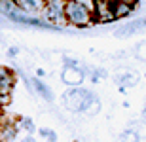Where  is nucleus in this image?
Returning <instances> with one entry per match:
<instances>
[{
    "mask_svg": "<svg viewBox=\"0 0 146 142\" xmlns=\"http://www.w3.org/2000/svg\"><path fill=\"white\" fill-rule=\"evenodd\" d=\"M95 98L97 97L86 87H70L63 95V104L70 112H87Z\"/></svg>",
    "mask_w": 146,
    "mask_h": 142,
    "instance_id": "nucleus-2",
    "label": "nucleus"
},
{
    "mask_svg": "<svg viewBox=\"0 0 146 142\" xmlns=\"http://www.w3.org/2000/svg\"><path fill=\"white\" fill-rule=\"evenodd\" d=\"M38 135H40L46 142H57V138H59L57 133H55L53 129H49V127H40V129H38Z\"/></svg>",
    "mask_w": 146,
    "mask_h": 142,
    "instance_id": "nucleus-13",
    "label": "nucleus"
},
{
    "mask_svg": "<svg viewBox=\"0 0 146 142\" xmlns=\"http://www.w3.org/2000/svg\"><path fill=\"white\" fill-rule=\"evenodd\" d=\"M19 53V48H17V46H11L10 49H8V55H10V57H13V55H17Z\"/></svg>",
    "mask_w": 146,
    "mask_h": 142,
    "instance_id": "nucleus-18",
    "label": "nucleus"
},
{
    "mask_svg": "<svg viewBox=\"0 0 146 142\" xmlns=\"http://www.w3.org/2000/svg\"><path fill=\"white\" fill-rule=\"evenodd\" d=\"M121 142H127V140H125V138H121Z\"/></svg>",
    "mask_w": 146,
    "mask_h": 142,
    "instance_id": "nucleus-19",
    "label": "nucleus"
},
{
    "mask_svg": "<svg viewBox=\"0 0 146 142\" xmlns=\"http://www.w3.org/2000/svg\"><path fill=\"white\" fill-rule=\"evenodd\" d=\"M135 57L141 61H146V42H141V44L135 48Z\"/></svg>",
    "mask_w": 146,
    "mask_h": 142,
    "instance_id": "nucleus-15",
    "label": "nucleus"
},
{
    "mask_svg": "<svg viewBox=\"0 0 146 142\" xmlns=\"http://www.w3.org/2000/svg\"><path fill=\"white\" fill-rule=\"evenodd\" d=\"M2 131H0V142H15L17 138V131L19 127L13 123V125H0Z\"/></svg>",
    "mask_w": 146,
    "mask_h": 142,
    "instance_id": "nucleus-9",
    "label": "nucleus"
},
{
    "mask_svg": "<svg viewBox=\"0 0 146 142\" xmlns=\"http://www.w3.org/2000/svg\"><path fill=\"white\" fill-rule=\"evenodd\" d=\"M65 2L66 0H46L42 19H46L49 25L61 28V25L65 23Z\"/></svg>",
    "mask_w": 146,
    "mask_h": 142,
    "instance_id": "nucleus-3",
    "label": "nucleus"
},
{
    "mask_svg": "<svg viewBox=\"0 0 146 142\" xmlns=\"http://www.w3.org/2000/svg\"><path fill=\"white\" fill-rule=\"evenodd\" d=\"M133 10H135V8H131V6L123 4V2H119V0H114V4H112L114 19H121V17L131 15V11H133Z\"/></svg>",
    "mask_w": 146,
    "mask_h": 142,
    "instance_id": "nucleus-10",
    "label": "nucleus"
},
{
    "mask_svg": "<svg viewBox=\"0 0 146 142\" xmlns=\"http://www.w3.org/2000/svg\"><path fill=\"white\" fill-rule=\"evenodd\" d=\"M95 21L93 17V4L89 0H66L65 2V23L72 27H89Z\"/></svg>",
    "mask_w": 146,
    "mask_h": 142,
    "instance_id": "nucleus-1",
    "label": "nucleus"
},
{
    "mask_svg": "<svg viewBox=\"0 0 146 142\" xmlns=\"http://www.w3.org/2000/svg\"><path fill=\"white\" fill-rule=\"evenodd\" d=\"M15 10H19V8H17V4L13 2V0H0V13H2L4 17L11 15Z\"/></svg>",
    "mask_w": 146,
    "mask_h": 142,
    "instance_id": "nucleus-12",
    "label": "nucleus"
},
{
    "mask_svg": "<svg viewBox=\"0 0 146 142\" xmlns=\"http://www.w3.org/2000/svg\"><path fill=\"white\" fill-rule=\"evenodd\" d=\"M139 82V78H135L133 74H129V72H123V74H118L116 76V83H118L119 87H131V85H135V83Z\"/></svg>",
    "mask_w": 146,
    "mask_h": 142,
    "instance_id": "nucleus-11",
    "label": "nucleus"
},
{
    "mask_svg": "<svg viewBox=\"0 0 146 142\" xmlns=\"http://www.w3.org/2000/svg\"><path fill=\"white\" fill-rule=\"evenodd\" d=\"M31 83H33V91H36L38 95L42 98H46L48 102H51L53 100V93H51V87H49L48 83H44L40 78H33L31 80Z\"/></svg>",
    "mask_w": 146,
    "mask_h": 142,
    "instance_id": "nucleus-8",
    "label": "nucleus"
},
{
    "mask_svg": "<svg viewBox=\"0 0 146 142\" xmlns=\"http://www.w3.org/2000/svg\"><path fill=\"white\" fill-rule=\"evenodd\" d=\"M99 112H101V102H99V98H95L93 104L89 106V110H87V114H89V116H97Z\"/></svg>",
    "mask_w": 146,
    "mask_h": 142,
    "instance_id": "nucleus-16",
    "label": "nucleus"
},
{
    "mask_svg": "<svg viewBox=\"0 0 146 142\" xmlns=\"http://www.w3.org/2000/svg\"><path fill=\"white\" fill-rule=\"evenodd\" d=\"M0 131H2V127H0Z\"/></svg>",
    "mask_w": 146,
    "mask_h": 142,
    "instance_id": "nucleus-20",
    "label": "nucleus"
},
{
    "mask_svg": "<svg viewBox=\"0 0 146 142\" xmlns=\"http://www.w3.org/2000/svg\"><path fill=\"white\" fill-rule=\"evenodd\" d=\"M139 30H146V17H137L133 21L125 23L123 27L118 28L116 36H129L133 32H139Z\"/></svg>",
    "mask_w": 146,
    "mask_h": 142,
    "instance_id": "nucleus-7",
    "label": "nucleus"
},
{
    "mask_svg": "<svg viewBox=\"0 0 146 142\" xmlns=\"http://www.w3.org/2000/svg\"><path fill=\"white\" fill-rule=\"evenodd\" d=\"M19 142H38V140H36V138L33 137V135H25V137H23V138H21Z\"/></svg>",
    "mask_w": 146,
    "mask_h": 142,
    "instance_id": "nucleus-17",
    "label": "nucleus"
},
{
    "mask_svg": "<svg viewBox=\"0 0 146 142\" xmlns=\"http://www.w3.org/2000/svg\"><path fill=\"white\" fill-rule=\"evenodd\" d=\"M17 4V8L29 15H40L42 17V11H44V6H46V0H13Z\"/></svg>",
    "mask_w": 146,
    "mask_h": 142,
    "instance_id": "nucleus-6",
    "label": "nucleus"
},
{
    "mask_svg": "<svg viewBox=\"0 0 146 142\" xmlns=\"http://www.w3.org/2000/svg\"><path fill=\"white\" fill-rule=\"evenodd\" d=\"M61 80L68 87H82V82L86 80V72L80 66H63Z\"/></svg>",
    "mask_w": 146,
    "mask_h": 142,
    "instance_id": "nucleus-5",
    "label": "nucleus"
},
{
    "mask_svg": "<svg viewBox=\"0 0 146 142\" xmlns=\"http://www.w3.org/2000/svg\"><path fill=\"white\" fill-rule=\"evenodd\" d=\"M13 87H15V72L8 66H0V108L10 102Z\"/></svg>",
    "mask_w": 146,
    "mask_h": 142,
    "instance_id": "nucleus-4",
    "label": "nucleus"
},
{
    "mask_svg": "<svg viewBox=\"0 0 146 142\" xmlns=\"http://www.w3.org/2000/svg\"><path fill=\"white\" fill-rule=\"evenodd\" d=\"M19 129H23V131H27V135H33L34 131H36V127H34V121L31 120V118H19Z\"/></svg>",
    "mask_w": 146,
    "mask_h": 142,
    "instance_id": "nucleus-14",
    "label": "nucleus"
}]
</instances>
